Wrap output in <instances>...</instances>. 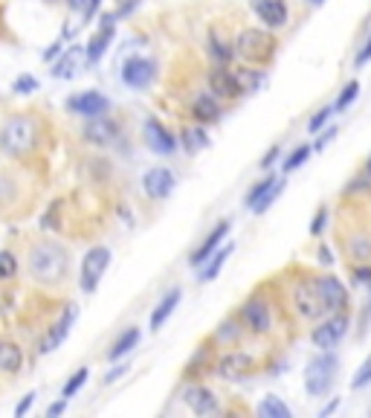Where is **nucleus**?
I'll return each mask as SVG.
<instances>
[{
	"mask_svg": "<svg viewBox=\"0 0 371 418\" xmlns=\"http://www.w3.org/2000/svg\"><path fill=\"white\" fill-rule=\"evenodd\" d=\"M35 88H38V82H35L32 76H21V78L15 82V93H29V90H35Z\"/></svg>",
	"mask_w": 371,
	"mask_h": 418,
	"instance_id": "nucleus-42",
	"label": "nucleus"
},
{
	"mask_svg": "<svg viewBox=\"0 0 371 418\" xmlns=\"http://www.w3.org/2000/svg\"><path fill=\"white\" fill-rule=\"evenodd\" d=\"M209 88H212V96H221V99H238L244 93V88L238 82V73L226 70V64L214 67L209 73Z\"/></svg>",
	"mask_w": 371,
	"mask_h": 418,
	"instance_id": "nucleus-11",
	"label": "nucleus"
},
{
	"mask_svg": "<svg viewBox=\"0 0 371 418\" xmlns=\"http://www.w3.org/2000/svg\"><path fill=\"white\" fill-rule=\"evenodd\" d=\"M21 366H24V354H21V349H17L15 343L0 340V372L15 375Z\"/></svg>",
	"mask_w": 371,
	"mask_h": 418,
	"instance_id": "nucleus-26",
	"label": "nucleus"
},
{
	"mask_svg": "<svg viewBox=\"0 0 371 418\" xmlns=\"http://www.w3.org/2000/svg\"><path fill=\"white\" fill-rule=\"evenodd\" d=\"M317 288L322 293V302L328 311H345L348 308V291L342 288V282L337 276H317Z\"/></svg>",
	"mask_w": 371,
	"mask_h": 418,
	"instance_id": "nucleus-12",
	"label": "nucleus"
},
{
	"mask_svg": "<svg viewBox=\"0 0 371 418\" xmlns=\"http://www.w3.org/2000/svg\"><path fill=\"white\" fill-rule=\"evenodd\" d=\"M357 93H360V82H348V85L342 88L340 99H337L334 111H342V108H348V105H351V102H354V99H357Z\"/></svg>",
	"mask_w": 371,
	"mask_h": 418,
	"instance_id": "nucleus-36",
	"label": "nucleus"
},
{
	"mask_svg": "<svg viewBox=\"0 0 371 418\" xmlns=\"http://www.w3.org/2000/svg\"><path fill=\"white\" fill-rule=\"evenodd\" d=\"M365 172H368V174H371V157H368V166H365Z\"/></svg>",
	"mask_w": 371,
	"mask_h": 418,
	"instance_id": "nucleus-57",
	"label": "nucleus"
},
{
	"mask_svg": "<svg viewBox=\"0 0 371 418\" xmlns=\"http://www.w3.org/2000/svg\"><path fill=\"white\" fill-rule=\"evenodd\" d=\"M337 407H340V398H334V401H330V404H328V407L319 412V418H328L330 412H337Z\"/></svg>",
	"mask_w": 371,
	"mask_h": 418,
	"instance_id": "nucleus-54",
	"label": "nucleus"
},
{
	"mask_svg": "<svg viewBox=\"0 0 371 418\" xmlns=\"http://www.w3.org/2000/svg\"><path fill=\"white\" fill-rule=\"evenodd\" d=\"M229 227H232L229 221H221L218 227H214V230L209 232V238H203V244H201L198 250H194V253L189 256V265H191V267H201V265L206 262V258H209L214 250L221 247V242H224V238L229 235Z\"/></svg>",
	"mask_w": 371,
	"mask_h": 418,
	"instance_id": "nucleus-18",
	"label": "nucleus"
},
{
	"mask_svg": "<svg viewBox=\"0 0 371 418\" xmlns=\"http://www.w3.org/2000/svg\"><path fill=\"white\" fill-rule=\"evenodd\" d=\"M180 296H183V291L180 288H171L163 300H160V305L151 311V328H160L168 316L174 314V308H177V302H180Z\"/></svg>",
	"mask_w": 371,
	"mask_h": 418,
	"instance_id": "nucleus-22",
	"label": "nucleus"
},
{
	"mask_svg": "<svg viewBox=\"0 0 371 418\" xmlns=\"http://www.w3.org/2000/svg\"><path fill=\"white\" fill-rule=\"evenodd\" d=\"M32 401H35V392H29V395L24 398V401H21V404H17V410H15V415H17V418H24V415H27V410L32 407Z\"/></svg>",
	"mask_w": 371,
	"mask_h": 418,
	"instance_id": "nucleus-45",
	"label": "nucleus"
},
{
	"mask_svg": "<svg viewBox=\"0 0 371 418\" xmlns=\"http://www.w3.org/2000/svg\"><path fill=\"white\" fill-rule=\"evenodd\" d=\"M241 323L247 326V331L252 334H267L272 328V320H270V305L259 296H249L241 308Z\"/></svg>",
	"mask_w": 371,
	"mask_h": 418,
	"instance_id": "nucleus-8",
	"label": "nucleus"
},
{
	"mask_svg": "<svg viewBox=\"0 0 371 418\" xmlns=\"http://www.w3.org/2000/svg\"><path fill=\"white\" fill-rule=\"evenodd\" d=\"M235 53L249 64H264L276 53V38L264 29H244L235 41Z\"/></svg>",
	"mask_w": 371,
	"mask_h": 418,
	"instance_id": "nucleus-4",
	"label": "nucleus"
},
{
	"mask_svg": "<svg viewBox=\"0 0 371 418\" xmlns=\"http://www.w3.org/2000/svg\"><path fill=\"white\" fill-rule=\"evenodd\" d=\"M337 369H340V357L330 354V349L325 354L314 357V361L307 363V369H305V389H307V395H314V398L325 395L337 381Z\"/></svg>",
	"mask_w": 371,
	"mask_h": 418,
	"instance_id": "nucleus-3",
	"label": "nucleus"
},
{
	"mask_svg": "<svg viewBox=\"0 0 371 418\" xmlns=\"http://www.w3.org/2000/svg\"><path fill=\"white\" fill-rule=\"evenodd\" d=\"M261 418H290V407L282 401V398H276V395H267L264 401L259 404V410H256Z\"/></svg>",
	"mask_w": 371,
	"mask_h": 418,
	"instance_id": "nucleus-29",
	"label": "nucleus"
},
{
	"mask_svg": "<svg viewBox=\"0 0 371 418\" xmlns=\"http://www.w3.org/2000/svg\"><path fill=\"white\" fill-rule=\"evenodd\" d=\"M119 137V125L108 116H90V123L85 125V139L96 146H110Z\"/></svg>",
	"mask_w": 371,
	"mask_h": 418,
	"instance_id": "nucleus-13",
	"label": "nucleus"
},
{
	"mask_svg": "<svg viewBox=\"0 0 371 418\" xmlns=\"http://www.w3.org/2000/svg\"><path fill=\"white\" fill-rule=\"evenodd\" d=\"M325 221H328V209L322 207V209L317 212V218H314V221H310V232H314V235H322V230H325Z\"/></svg>",
	"mask_w": 371,
	"mask_h": 418,
	"instance_id": "nucleus-41",
	"label": "nucleus"
},
{
	"mask_svg": "<svg viewBox=\"0 0 371 418\" xmlns=\"http://www.w3.org/2000/svg\"><path fill=\"white\" fill-rule=\"evenodd\" d=\"M75 314H79V311H75V305H67V311L61 314V320H58V323L50 328V334L41 340V349H38V351H41V354H50V351H55L58 346H61V343H64V337H67L70 328H73V323H75Z\"/></svg>",
	"mask_w": 371,
	"mask_h": 418,
	"instance_id": "nucleus-15",
	"label": "nucleus"
},
{
	"mask_svg": "<svg viewBox=\"0 0 371 418\" xmlns=\"http://www.w3.org/2000/svg\"><path fill=\"white\" fill-rule=\"evenodd\" d=\"M191 113H194V119H198V123H218V119H221V105L214 102L212 93H203V96L194 99Z\"/></svg>",
	"mask_w": 371,
	"mask_h": 418,
	"instance_id": "nucleus-24",
	"label": "nucleus"
},
{
	"mask_svg": "<svg viewBox=\"0 0 371 418\" xmlns=\"http://www.w3.org/2000/svg\"><path fill=\"white\" fill-rule=\"evenodd\" d=\"M143 186H145V195H148V197H154V201H163V197H168L171 189H174V174H171L168 169H160V166H157V169L145 172Z\"/></svg>",
	"mask_w": 371,
	"mask_h": 418,
	"instance_id": "nucleus-16",
	"label": "nucleus"
},
{
	"mask_svg": "<svg viewBox=\"0 0 371 418\" xmlns=\"http://www.w3.org/2000/svg\"><path fill=\"white\" fill-rule=\"evenodd\" d=\"M276 157H279V146H272V148L261 157V163H259V166H261V169H270L272 163H276Z\"/></svg>",
	"mask_w": 371,
	"mask_h": 418,
	"instance_id": "nucleus-44",
	"label": "nucleus"
},
{
	"mask_svg": "<svg viewBox=\"0 0 371 418\" xmlns=\"http://www.w3.org/2000/svg\"><path fill=\"white\" fill-rule=\"evenodd\" d=\"M82 55H85V47H82V44L70 47L64 55H58V62L52 64V76H55V78H70V76L75 73V64L82 62Z\"/></svg>",
	"mask_w": 371,
	"mask_h": 418,
	"instance_id": "nucleus-25",
	"label": "nucleus"
},
{
	"mask_svg": "<svg viewBox=\"0 0 371 418\" xmlns=\"http://www.w3.org/2000/svg\"><path fill=\"white\" fill-rule=\"evenodd\" d=\"M279 195H282V181H276V183H272V186H270V192H267V195L261 197V201H259L256 207H252V212H259V215H261V212H267V209H270V204H272V201H276V197H279Z\"/></svg>",
	"mask_w": 371,
	"mask_h": 418,
	"instance_id": "nucleus-39",
	"label": "nucleus"
},
{
	"mask_svg": "<svg viewBox=\"0 0 371 418\" xmlns=\"http://www.w3.org/2000/svg\"><path fill=\"white\" fill-rule=\"evenodd\" d=\"M307 4H317L319 6V4H325V0H307Z\"/></svg>",
	"mask_w": 371,
	"mask_h": 418,
	"instance_id": "nucleus-56",
	"label": "nucleus"
},
{
	"mask_svg": "<svg viewBox=\"0 0 371 418\" xmlns=\"http://www.w3.org/2000/svg\"><path fill=\"white\" fill-rule=\"evenodd\" d=\"M143 131H145V143L154 154L168 157V154H174V148H177V143H180V139H174V134L160 123V119H148Z\"/></svg>",
	"mask_w": 371,
	"mask_h": 418,
	"instance_id": "nucleus-10",
	"label": "nucleus"
},
{
	"mask_svg": "<svg viewBox=\"0 0 371 418\" xmlns=\"http://www.w3.org/2000/svg\"><path fill=\"white\" fill-rule=\"evenodd\" d=\"M67 4H70V9H75V12L87 9V0H67Z\"/></svg>",
	"mask_w": 371,
	"mask_h": 418,
	"instance_id": "nucleus-55",
	"label": "nucleus"
},
{
	"mask_svg": "<svg viewBox=\"0 0 371 418\" xmlns=\"http://www.w3.org/2000/svg\"><path fill=\"white\" fill-rule=\"evenodd\" d=\"M70 256L64 247H58L55 242H38L29 253V273L41 285H55L67 276Z\"/></svg>",
	"mask_w": 371,
	"mask_h": 418,
	"instance_id": "nucleus-1",
	"label": "nucleus"
},
{
	"mask_svg": "<svg viewBox=\"0 0 371 418\" xmlns=\"http://www.w3.org/2000/svg\"><path fill=\"white\" fill-rule=\"evenodd\" d=\"M136 6H140V0H128V4H122L119 12H113V15H116V18H125V15H131Z\"/></svg>",
	"mask_w": 371,
	"mask_h": 418,
	"instance_id": "nucleus-48",
	"label": "nucleus"
},
{
	"mask_svg": "<svg viewBox=\"0 0 371 418\" xmlns=\"http://www.w3.org/2000/svg\"><path fill=\"white\" fill-rule=\"evenodd\" d=\"M354 282L357 285H371V267H357L354 270Z\"/></svg>",
	"mask_w": 371,
	"mask_h": 418,
	"instance_id": "nucleus-43",
	"label": "nucleus"
},
{
	"mask_svg": "<svg viewBox=\"0 0 371 418\" xmlns=\"http://www.w3.org/2000/svg\"><path fill=\"white\" fill-rule=\"evenodd\" d=\"M110 265V250L108 247H93L85 258H82V276H79V285L85 293H93L99 288V279L105 276Z\"/></svg>",
	"mask_w": 371,
	"mask_h": 418,
	"instance_id": "nucleus-5",
	"label": "nucleus"
},
{
	"mask_svg": "<svg viewBox=\"0 0 371 418\" xmlns=\"http://www.w3.org/2000/svg\"><path fill=\"white\" fill-rule=\"evenodd\" d=\"M276 181H279V177H272V174H267V181H259L256 186H252V189H249V195H247V207H249V209H252V207H256V204L261 201V197H264V195L270 192V186H272V183H276Z\"/></svg>",
	"mask_w": 371,
	"mask_h": 418,
	"instance_id": "nucleus-32",
	"label": "nucleus"
},
{
	"mask_svg": "<svg viewBox=\"0 0 371 418\" xmlns=\"http://www.w3.org/2000/svg\"><path fill=\"white\" fill-rule=\"evenodd\" d=\"M232 250H235L232 244H224V247H218V250H214V253L206 258V262L201 265V267H203V270H201V282H212V279L224 270V265H226V258L232 256Z\"/></svg>",
	"mask_w": 371,
	"mask_h": 418,
	"instance_id": "nucleus-23",
	"label": "nucleus"
},
{
	"mask_svg": "<svg viewBox=\"0 0 371 418\" xmlns=\"http://www.w3.org/2000/svg\"><path fill=\"white\" fill-rule=\"evenodd\" d=\"M35 139H38V123L32 116H12L3 123L0 128V151L9 154V157H24L27 151L35 148Z\"/></svg>",
	"mask_w": 371,
	"mask_h": 418,
	"instance_id": "nucleus-2",
	"label": "nucleus"
},
{
	"mask_svg": "<svg viewBox=\"0 0 371 418\" xmlns=\"http://www.w3.org/2000/svg\"><path fill=\"white\" fill-rule=\"evenodd\" d=\"M55 55H61V41H55V44H52V47L44 53V58H47V62H52Z\"/></svg>",
	"mask_w": 371,
	"mask_h": 418,
	"instance_id": "nucleus-50",
	"label": "nucleus"
},
{
	"mask_svg": "<svg viewBox=\"0 0 371 418\" xmlns=\"http://www.w3.org/2000/svg\"><path fill=\"white\" fill-rule=\"evenodd\" d=\"M102 6V0H87V9H85V18H93L96 15V9Z\"/></svg>",
	"mask_w": 371,
	"mask_h": 418,
	"instance_id": "nucleus-53",
	"label": "nucleus"
},
{
	"mask_svg": "<svg viewBox=\"0 0 371 418\" xmlns=\"http://www.w3.org/2000/svg\"><path fill=\"white\" fill-rule=\"evenodd\" d=\"M319 262H322V265H334V256H330L328 247H319Z\"/></svg>",
	"mask_w": 371,
	"mask_h": 418,
	"instance_id": "nucleus-52",
	"label": "nucleus"
},
{
	"mask_svg": "<svg viewBox=\"0 0 371 418\" xmlns=\"http://www.w3.org/2000/svg\"><path fill=\"white\" fill-rule=\"evenodd\" d=\"M293 302H296V308H299V314L305 316V320H319V316L328 311L325 302H322V293L317 288V276L305 279V282L296 285V291H293Z\"/></svg>",
	"mask_w": 371,
	"mask_h": 418,
	"instance_id": "nucleus-6",
	"label": "nucleus"
},
{
	"mask_svg": "<svg viewBox=\"0 0 371 418\" xmlns=\"http://www.w3.org/2000/svg\"><path fill=\"white\" fill-rule=\"evenodd\" d=\"M241 331H244V326H238L235 320H226L218 331H214V340H218L221 346H229V343H235V340H238Z\"/></svg>",
	"mask_w": 371,
	"mask_h": 418,
	"instance_id": "nucleus-31",
	"label": "nucleus"
},
{
	"mask_svg": "<svg viewBox=\"0 0 371 418\" xmlns=\"http://www.w3.org/2000/svg\"><path fill=\"white\" fill-rule=\"evenodd\" d=\"M125 372H128V366H116V369H113V372H110V375L105 377V384H113V381H116V377H122Z\"/></svg>",
	"mask_w": 371,
	"mask_h": 418,
	"instance_id": "nucleus-49",
	"label": "nucleus"
},
{
	"mask_svg": "<svg viewBox=\"0 0 371 418\" xmlns=\"http://www.w3.org/2000/svg\"><path fill=\"white\" fill-rule=\"evenodd\" d=\"M87 377H90V372H87L85 366H82L79 372H73V377H70V381L64 384V389H61V395H64V398H73L75 392H79V389H82V386L87 384Z\"/></svg>",
	"mask_w": 371,
	"mask_h": 418,
	"instance_id": "nucleus-33",
	"label": "nucleus"
},
{
	"mask_svg": "<svg viewBox=\"0 0 371 418\" xmlns=\"http://www.w3.org/2000/svg\"><path fill=\"white\" fill-rule=\"evenodd\" d=\"M154 78V64L148 58H128L122 64V82L128 88H148Z\"/></svg>",
	"mask_w": 371,
	"mask_h": 418,
	"instance_id": "nucleus-14",
	"label": "nucleus"
},
{
	"mask_svg": "<svg viewBox=\"0 0 371 418\" xmlns=\"http://www.w3.org/2000/svg\"><path fill=\"white\" fill-rule=\"evenodd\" d=\"M368 58H371V38L365 41V47L357 53V58H354V62H357V67H360V64H365V62H368Z\"/></svg>",
	"mask_w": 371,
	"mask_h": 418,
	"instance_id": "nucleus-46",
	"label": "nucleus"
},
{
	"mask_svg": "<svg viewBox=\"0 0 371 418\" xmlns=\"http://www.w3.org/2000/svg\"><path fill=\"white\" fill-rule=\"evenodd\" d=\"M330 113H334V108H325V111L314 113V119H310V123H307V131H310V134H314V131H319V128L328 123V116H330Z\"/></svg>",
	"mask_w": 371,
	"mask_h": 418,
	"instance_id": "nucleus-40",
	"label": "nucleus"
},
{
	"mask_svg": "<svg viewBox=\"0 0 371 418\" xmlns=\"http://www.w3.org/2000/svg\"><path fill=\"white\" fill-rule=\"evenodd\" d=\"M15 270H17L15 256L6 253V250H0V282H9V279L15 276Z\"/></svg>",
	"mask_w": 371,
	"mask_h": 418,
	"instance_id": "nucleus-35",
	"label": "nucleus"
},
{
	"mask_svg": "<svg viewBox=\"0 0 371 418\" xmlns=\"http://www.w3.org/2000/svg\"><path fill=\"white\" fill-rule=\"evenodd\" d=\"M113 21H116V15L110 12V15H105L102 18V29L96 32L93 38H90V44L85 47V55H87V62L90 64H96L99 58L105 55V50H108V44H110V38H113Z\"/></svg>",
	"mask_w": 371,
	"mask_h": 418,
	"instance_id": "nucleus-19",
	"label": "nucleus"
},
{
	"mask_svg": "<svg viewBox=\"0 0 371 418\" xmlns=\"http://www.w3.org/2000/svg\"><path fill=\"white\" fill-rule=\"evenodd\" d=\"M371 384V354L365 357V363L357 369V375L351 377V389H363V386H368Z\"/></svg>",
	"mask_w": 371,
	"mask_h": 418,
	"instance_id": "nucleus-37",
	"label": "nucleus"
},
{
	"mask_svg": "<svg viewBox=\"0 0 371 418\" xmlns=\"http://www.w3.org/2000/svg\"><path fill=\"white\" fill-rule=\"evenodd\" d=\"M61 412H64V401H55V404H50V410H47V415H50V418L61 415Z\"/></svg>",
	"mask_w": 371,
	"mask_h": 418,
	"instance_id": "nucleus-51",
	"label": "nucleus"
},
{
	"mask_svg": "<svg viewBox=\"0 0 371 418\" xmlns=\"http://www.w3.org/2000/svg\"><path fill=\"white\" fill-rule=\"evenodd\" d=\"M136 343H140V328H128V331H122V337L116 340L113 346H110V351H108V361H119V357H125Z\"/></svg>",
	"mask_w": 371,
	"mask_h": 418,
	"instance_id": "nucleus-27",
	"label": "nucleus"
},
{
	"mask_svg": "<svg viewBox=\"0 0 371 418\" xmlns=\"http://www.w3.org/2000/svg\"><path fill=\"white\" fill-rule=\"evenodd\" d=\"M209 53H212V58L214 62H221V64H226L229 58H232V50L224 44V41H218V38L212 35V41H209Z\"/></svg>",
	"mask_w": 371,
	"mask_h": 418,
	"instance_id": "nucleus-38",
	"label": "nucleus"
},
{
	"mask_svg": "<svg viewBox=\"0 0 371 418\" xmlns=\"http://www.w3.org/2000/svg\"><path fill=\"white\" fill-rule=\"evenodd\" d=\"M180 139H183V146H186L189 154H198V151H203V148L209 146V137H206V131H203L201 125H189V128L180 134Z\"/></svg>",
	"mask_w": 371,
	"mask_h": 418,
	"instance_id": "nucleus-28",
	"label": "nucleus"
},
{
	"mask_svg": "<svg viewBox=\"0 0 371 418\" xmlns=\"http://www.w3.org/2000/svg\"><path fill=\"white\" fill-rule=\"evenodd\" d=\"M348 256L351 258H360V262H368L371 258V242L365 235H360V232H354L348 238Z\"/></svg>",
	"mask_w": 371,
	"mask_h": 418,
	"instance_id": "nucleus-30",
	"label": "nucleus"
},
{
	"mask_svg": "<svg viewBox=\"0 0 371 418\" xmlns=\"http://www.w3.org/2000/svg\"><path fill=\"white\" fill-rule=\"evenodd\" d=\"M249 369H252V357L244 354V351H232V354H224L221 361H218L214 375L226 377V381H235V377H244Z\"/></svg>",
	"mask_w": 371,
	"mask_h": 418,
	"instance_id": "nucleus-17",
	"label": "nucleus"
},
{
	"mask_svg": "<svg viewBox=\"0 0 371 418\" xmlns=\"http://www.w3.org/2000/svg\"><path fill=\"white\" fill-rule=\"evenodd\" d=\"M345 331H348V316H345V311H337V316H330L328 323H322L310 331V340H314L317 349L328 351V349H337V343L345 337Z\"/></svg>",
	"mask_w": 371,
	"mask_h": 418,
	"instance_id": "nucleus-7",
	"label": "nucleus"
},
{
	"mask_svg": "<svg viewBox=\"0 0 371 418\" xmlns=\"http://www.w3.org/2000/svg\"><path fill=\"white\" fill-rule=\"evenodd\" d=\"M186 404L191 412H198V415H212V412H218V398L212 395V389L201 386V384H194L186 389Z\"/></svg>",
	"mask_w": 371,
	"mask_h": 418,
	"instance_id": "nucleus-21",
	"label": "nucleus"
},
{
	"mask_svg": "<svg viewBox=\"0 0 371 418\" xmlns=\"http://www.w3.org/2000/svg\"><path fill=\"white\" fill-rule=\"evenodd\" d=\"M310 151H314V146H299V148L284 160V172H296V169L307 160V157H310Z\"/></svg>",
	"mask_w": 371,
	"mask_h": 418,
	"instance_id": "nucleus-34",
	"label": "nucleus"
},
{
	"mask_svg": "<svg viewBox=\"0 0 371 418\" xmlns=\"http://www.w3.org/2000/svg\"><path fill=\"white\" fill-rule=\"evenodd\" d=\"M252 9L259 12L261 24H267L270 29H279L287 24V6L284 0H252Z\"/></svg>",
	"mask_w": 371,
	"mask_h": 418,
	"instance_id": "nucleus-20",
	"label": "nucleus"
},
{
	"mask_svg": "<svg viewBox=\"0 0 371 418\" xmlns=\"http://www.w3.org/2000/svg\"><path fill=\"white\" fill-rule=\"evenodd\" d=\"M110 108V102L102 96V93H96V90H85V93H75L67 99V111L75 113V116H102L105 111Z\"/></svg>",
	"mask_w": 371,
	"mask_h": 418,
	"instance_id": "nucleus-9",
	"label": "nucleus"
},
{
	"mask_svg": "<svg viewBox=\"0 0 371 418\" xmlns=\"http://www.w3.org/2000/svg\"><path fill=\"white\" fill-rule=\"evenodd\" d=\"M334 137H337V128H328V131H325V134L317 139V146H314V148H325V146H328Z\"/></svg>",
	"mask_w": 371,
	"mask_h": 418,
	"instance_id": "nucleus-47",
	"label": "nucleus"
}]
</instances>
